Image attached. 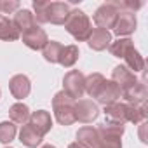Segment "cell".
Listing matches in <instances>:
<instances>
[{
	"label": "cell",
	"instance_id": "1",
	"mask_svg": "<svg viewBox=\"0 0 148 148\" xmlns=\"http://www.w3.org/2000/svg\"><path fill=\"white\" fill-rule=\"evenodd\" d=\"M106 119L112 124H124L125 120L131 122H139L146 119V112H145V105L143 106H134L129 103H112L106 106L105 110Z\"/></svg>",
	"mask_w": 148,
	"mask_h": 148
},
{
	"label": "cell",
	"instance_id": "2",
	"mask_svg": "<svg viewBox=\"0 0 148 148\" xmlns=\"http://www.w3.org/2000/svg\"><path fill=\"white\" fill-rule=\"evenodd\" d=\"M110 52H112L113 56H117V58H124L125 63L129 64V68L134 70V71H139V70L145 68L143 58H141L139 52L134 49V45H132V42H131L129 38H119L117 42H113V44L110 45Z\"/></svg>",
	"mask_w": 148,
	"mask_h": 148
},
{
	"label": "cell",
	"instance_id": "3",
	"mask_svg": "<svg viewBox=\"0 0 148 148\" xmlns=\"http://www.w3.org/2000/svg\"><path fill=\"white\" fill-rule=\"evenodd\" d=\"M64 28L68 30V33H71L77 40H87L91 35V21L86 16V12L75 9V11H70L66 21H64Z\"/></svg>",
	"mask_w": 148,
	"mask_h": 148
},
{
	"label": "cell",
	"instance_id": "4",
	"mask_svg": "<svg viewBox=\"0 0 148 148\" xmlns=\"http://www.w3.org/2000/svg\"><path fill=\"white\" fill-rule=\"evenodd\" d=\"M52 106H54L56 120L61 125H70L77 120L75 119V103H73V99L66 92H63V91L58 92L52 99Z\"/></svg>",
	"mask_w": 148,
	"mask_h": 148
},
{
	"label": "cell",
	"instance_id": "5",
	"mask_svg": "<svg viewBox=\"0 0 148 148\" xmlns=\"http://www.w3.org/2000/svg\"><path fill=\"white\" fill-rule=\"evenodd\" d=\"M63 86H64V91L71 99L75 98H80L86 91V79L84 75L79 71V70H71L64 75V80H63Z\"/></svg>",
	"mask_w": 148,
	"mask_h": 148
},
{
	"label": "cell",
	"instance_id": "6",
	"mask_svg": "<svg viewBox=\"0 0 148 148\" xmlns=\"http://www.w3.org/2000/svg\"><path fill=\"white\" fill-rule=\"evenodd\" d=\"M117 16H119V11L108 2V4L101 5V7L94 12V23H96L99 28L108 30V28H113V26H115Z\"/></svg>",
	"mask_w": 148,
	"mask_h": 148
},
{
	"label": "cell",
	"instance_id": "7",
	"mask_svg": "<svg viewBox=\"0 0 148 148\" xmlns=\"http://www.w3.org/2000/svg\"><path fill=\"white\" fill-rule=\"evenodd\" d=\"M94 98H96L101 105L108 106V105L115 103V101L120 98V89H119V86H117L113 80H105V82L99 86V89H98V92L94 94Z\"/></svg>",
	"mask_w": 148,
	"mask_h": 148
},
{
	"label": "cell",
	"instance_id": "8",
	"mask_svg": "<svg viewBox=\"0 0 148 148\" xmlns=\"http://www.w3.org/2000/svg\"><path fill=\"white\" fill-rule=\"evenodd\" d=\"M68 14H70L68 4H64V2H49L47 12H45V23L51 21L54 25H64Z\"/></svg>",
	"mask_w": 148,
	"mask_h": 148
},
{
	"label": "cell",
	"instance_id": "9",
	"mask_svg": "<svg viewBox=\"0 0 148 148\" xmlns=\"http://www.w3.org/2000/svg\"><path fill=\"white\" fill-rule=\"evenodd\" d=\"M98 115H99V110L91 99H80L79 103H75V119L77 120L92 122Z\"/></svg>",
	"mask_w": 148,
	"mask_h": 148
},
{
	"label": "cell",
	"instance_id": "10",
	"mask_svg": "<svg viewBox=\"0 0 148 148\" xmlns=\"http://www.w3.org/2000/svg\"><path fill=\"white\" fill-rule=\"evenodd\" d=\"M136 30V18L134 12L131 11H124L117 16V23L113 26V32L120 37V35H129Z\"/></svg>",
	"mask_w": 148,
	"mask_h": 148
},
{
	"label": "cell",
	"instance_id": "11",
	"mask_svg": "<svg viewBox=\"0 0 148 148\" xmlns=\"http://www.w3.org/2000/svg\"><path fill=\"white\" fill-rule=\"evenodd\" d=\"M23 42H25L30 49L38 51V49H44L49 40H47V35H45V32H44L42 28L33 26L32 30H28V32L23 33Z\"/></svg>",
	"mask_w": 148,
	"mask_h": 148
},
{
	"label": "cell",
	"instance_id": "12",
	"mask_svg": "<svg viewBox=\"0 0 148 148\" xmlns=\"http://www.w3.org/2000/svg\"><path fill=\"white\" fill-rule=\"evenodd\" d=\"M122 96L125 98V101H129V105L134 106H143L145 99H146V87L143 82H136L132 87L122 91Z\"/></svg>",
	"mask_w": 148,
	"mask_h": 148
},
{
	"label": "cell",
	"instance_id": "13",
	"mask_svg": "<svg viewBox=\"0 0 148 148\" xmlns=\"http://www.w3.org/2000/svg\"><path fill=\"white\" fill-rule=\"evenodd\" d=\"M113 82L119 86L120 94H122V91L132 87L138 80H136V77H134V73H132V71H129V70L124 68V66H117V68L113 70Z\"/></svg>",
	"mask_w": 148,
	"mask_h": 148
},
{
	"label": "cell",
	"instance_id": "14",
	"mask_svg": "<svg viewBox=\"0 0 148 148\" xmlns=\"http://www.w3.org/2000/svg\"><path fill=\"white\" fill-rule=\"evenodd\" d=\"M89 45L94 49V51H103L110 45L112 42V35L108 30H103V28H92L91 30V35H89Z\"/></svg>",
	"mask_w": 148,
	"mask_h": 148
},
{
	"label": "cell",
	"instance_id": "15",
	"mask_svg": "<svg viewBox=\"0 0 148 148\" xmlns=\"http://www.w3.org/2000/svg\"><path fill=\"white\" fill-rule=\"evenodd\" d=\"M9 87H11V92L14 94V98H18V99L26 98L30 94V89H32L30 80H28L26 75H16V77H12L11 82H9Z\"/></svg>",
	"mask_w": 148,
	"mask_h": 148
},
{
	"label": "cell",
	"instance_id": "16",
	"mask_svg": "<svg viewBox=\"0 0 148 148\" xmlns=\"http://www.w3.org/2000/svg\"><path fill=\"white\" fill-rule=\"evenodd\" d=\"M30 124H32V125H33V129H35V131H38L42 136H44L45 132H49V131H51V127H52L51 115H49L45 110H38V112L32 113V115H30Z\"/></svg>",
	"mask_w": 148,
	"mask_h": 148
},
{
	"label": "cell",
	"instance_id": "17",
	"mask_svg": "<svg viewBox=\"0 0 148 148\" xmlns=\"http://www.w3.org/2000/svg\"><path fill=\"white\" fill-rule=\"evenodd\" d=\"M77 143H80L84 148H98L99 146V132L98 129H92V127H82L79 132H77Z\"/></svg>",
	"mask_w": 148,
	"mask_h": 148
},
{
	"label": "cell",
	"instance_id": "18",
	"mask_svg": "<svg viewBox=\"0 0 148 148\" xmlns=\"http://www.w3.org/2000/svg\"><path fill=\"white\" fill-rule=\"evenodd\" d=\"M12 25L16 26V30L18 32H28V30H32L33 26H37V23H35V16L28 11V9H23V11H18L16 14H14V19H12Z\"/></svg>",
	"mask_w": 148,
	"mask_h": 148
},
{
	"label": "cell",
	"instance_id": "19",
	"mask_svg": "<svg viewBox=\"0 0 148 148\" xmlns=\"http://www.w3.org/2000/svg\"><path fill=\"white\" fill-rule=\"evenodd\" d=\"M42 138H44V136H42L38 131H35L32 124L23 125V129H21V132H19V139H21V143L26 145V146H30V148L38 146V145L42 143Z\"/></svg>",
	"mask_w": 148,
	"mask_h": 148
},
{
	"label": "cell",
	"instance_id": "20",
	"mask_svg": "<svg viewBox=\"0 0 148 148\" xmlns=\"http://www.w3.org/2000/svg\"><path fill=\"white\" fill-rule=\"evenodd\" d=\"M0 38L2 40H18L19 38V32L16 30L12 21H9L4 16H0Z\"/></svg>",
	"mask_w": 148,
	"mask_h": 148
},
{
	"label": "cell",
	"instance_id": "21",
	"mask_svg": "<svg viewBox=\"0 0 148 148\" xmlns=\"http://www.w3.org/2000/svg\"><path fill=\"white\" fill-rule=\"evenodd\" d=\"M77 59H79V47L77 45H66L61 49L58 63H61L63 66H73Z\"/></svg>",
	"mask_w": 148,
	"mask_h": 148
},
{
	"label": "cell",
	"instance_id": "22",
	"mask_svg": "<svg viewBox=\"0 0 148 148\" xmlns=\"http://www.w3.org/2000/svg\"><path fill=\"white\" fill-rule=\"evenodd\" d=\"M9 115H11V119H12L16 124H25V122L30 120V110H28V106L23 105V103L12 105L11 110H9Z\"/></svg>",
	"mask_w": 148,
	"mask_h": 148
},
{
	"label": "cell",
	"instance_id": "23",
	"mask_svg": "<svg viewBox=\"0 0 148 148\" xmlns=\"http://www.w3.org/2000/svg\"><path fill=\"white\" fill-rule=\"evenodd\" d=\"M61 49H63V45H61L59 42L51 40V42H47L45 47H44V58H45L47 61H51V63H58Z\"/></svg>",
	"mask_w": 148,
	"mask_h": 148
},
{
	"label": "cell",
	"instance_id": "24",
	"mask_svg": "<svg viewBox=\"0 0 148 148\" xmlns=\"http://www.w3.org/2000/svg\"><path fill=\"white\" fill-rule=\"evenodd\" d=\"M103 82H105V77L101 75V73H92V75H89L86 79V91L94 98V94L98 92V89H99V86Z\"/></svg>",
	"mask_w": 148,
	"mask_h": 148
},
{
	"label": "cell",
	"instance_id": "25",
	"mask_svg": "<svg viewBox=\"0 0 148 148\" xmlns=\"http://www.w3.org/2000/svg\"><path fill=\"white\" fill-rule=\"evenodd\" d=\"M16 136V125L12 122H0V141L11 143Z\"/></svg>",
	"mask_w": 148,
	"mask_h": 148
},
{
	"label": "cell",
	"instance_id": "26",
	"mask_svg": "<svg viewBox=\"0 0 148 148\" xmlns=\"http://www.w3.org/2000/svg\"><path fill=\"white\" fill-rule=\"evenodd\" d=\"M47 7H49V2H33V9H35V16H37V21L40 23H45V12H47Z\"/></svg>",
	"mask_w": 148,
	"mask_h": 148
},
{
	"label": "cell",
	"instance_id": "27",
	"mask_svg": "<svg viewBox=\"0 0 148 148\" xmlns=\"http://www.w3.org/2000/svg\"><path fill=\"white\" fill-rule=\"evenodd\" d=\"M19 9V2H4V0H0V12H12V11H18Z\"/></svg>",
	"mask_w": 148,
	"mask_h": 148
},
{
	"label": "cell",
	"instance_id": "28",
	"mask_svg": "<svg viewBox=\"0 0 148 148\" xmlns=\"http://www.w3.org/2000/svg\"><path fill=\"white\" fill-rule=\"evenodd\" d=\"M68 148H84V146H82L80 143H71V145H70Z\"/></svg>",
	"mask_w": 148,
	"mask_h": 148
},
{
	"label": "cell",
	"instance_id": "29",
	"mask_svg": "<svg viewBox=\"0 0 148 148\" xmlns=\"http://www.w3.org/2000/svg\"><path fill=\"white\" fill-rule=\"evenodd\" d=\"M42 148H56V146H52V145H45V146H42Z\"/></svg>",
	"mask_w": 148,
	"mask_h": 148
},
{
	"label": "cell",
	"instance_id": "30",
	"mask_svg": "<svg viewBox=\"0 0 148 148\" xmlns=\"http://www.w3.org/2000/svg\"><path fill=\"white\" fill-rule=\"evenodd\" d=\"M98 148H103V146H98Z\"/></svg>",
	"mask_w": 148,
	"mask_h": 148
}]
</instances>
